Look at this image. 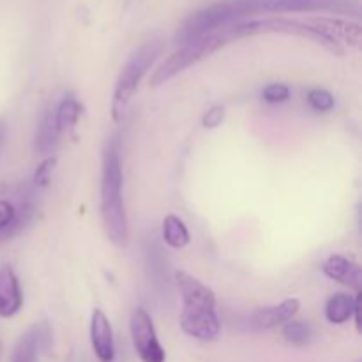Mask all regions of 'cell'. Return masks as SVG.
<instances>
[{
  "mask_svg": "<svg viewBox=\"0 0 362 362\" xmlns=\"http://www.w3.org/2000/svg\"><path fill=\"white\" fill-rule=\"evenodd\" d=\"M361 297L354 299L349 293H334V296L329 297L327 304H325V318H327L331 324L341 325L345 322H349L350 318L356 313V306L359 303Z\"/></svg>",
  "mask_w": 362,
  "mask_h": 362,
  "instance_id": "obj_15",
  "label": "cell"
},
{
  "mask_svg": "<svg viewBox=\"0 0 362 362\" xmlns=\"http://www.w3.org/2000/svg\"><path fill=\"white\" fill-rule=\"evenodd\" d=\"M165 49V41L161 37H151L147 41L141 42L127 62L124 64L122 71H120L119 78H117L115 90H113V101H112V117L115 122H120L126 113L127 105L133 99L134 92H136L138 85L144 80L145 74L152 67V64L158 60Z\"/></svg>",
  "mask_w": 362,
  "mask_h": 362,
  "instance_id": "obj_3",
  "label": "cell"
},
{
  "mask_svg": "<svg viewBox=\"0 0 362 362\" xmlns=\"http://www.w3.org/2000/svg\"><path fill=\"white\" fill-rule=\"evenodd\" d=\"M4 140H6V124L0 120V147L4 145Z\"/></svg>",
  "mask_w": 362,
  "mask_h": 362,
  "instance_id": "obj_23",
  "label": "cell"
},
{
  "mask_svg": "<svg viewBox=\"0 0 362 362\" xmlns=\"http://www.w3.org/2000/svg\"><path fill=\"white\" fill-rule=\"evenodd\" d=\"M175 283L182 299L180 327L198 341H216L221 334V322L216 310V296L200 279L187 272H175Z\"/></svg>",
  "mask_w": 362,
  "mask_h": 362,
  "instance_id": "obj_2",
  "label": "cell"
},
{
  "mask_svg": "<svg viewBox=\"0 0 362 362\" xmlns=\"http://www.w3.org/2000/svg\"><path fill=\"white\" fill-rule=\"evenodd\" d=\"M23 304L20 281L11 265L0 267V318H13Z\"/></svg>",
  "mask_w": 362,
  "mask_h": 362,
  "instance_id": "obj_11",
  "label": "cell"
},
{
  "mask_svg": "<svg viewBox=\"0 0 362 362\" xmlns=\"http://www.w3.org/2000/svg\"><path fill=\"white\" fill-rule=\"evenodd\" d=\"M300 310L299 299H286L276 306L260 308L250 317V327L253 331H271V329L281 327L286 322L293 320Z\"/></svg>",
  "mask_w": 362,
  "mask_h": 362,
  "instance_id": "obj_9",
  "label": "cell"
},
{
  "mask_svg": "<svg viewBox=\"0 0 362 362\" xmlns=\"http://www.w3.org/2000/svg\"><path fill=\"white\" fill-rule=\"evenodd\" d=\"M240 20H243V14H240L239 0H218V2H212L191 13L182 21V25L175 32V45L182 46L186 42L194 41V39L204 37V35L214 34L219 28Z\"/></svg>",
  "mask_w": 362,
  "mask_h": 362,
  "instance_id": "obj_4",
  "label": "cell"
},
{
  "mask_svg": "<svg viewBox=\"0 0 362 362\" xmlns=\"http://www.w3.org/2000/svg\"><path fill=\"white\" fill-rule=\"evenodd\" d=\"M281 334H283V338H285V341L290 343V345L304 346L310 343L311 329H310V325L304 324V322L290 320L283 325Z\"/></svg>",
  "mask_w": 362,
  "mask_h": 362,
  "instance_id": "obj_18",
  "label": "cell"
},
{
  "mask_svg": "<svg viewBox=\"0 0 362 362\" xmlns=\"http://www.w3.org/2000/svg\"><path fill=\"white\" fill-rule=\"evenodd\" d=\"M129 331L131 339H133V346L141 362L166 361V352L161 346V343H159L158 334H156L151 315H148L144 308H136V310L131 313Z\"/></svg>",
  "mask_w": 362,
  "mask_h": 362,
  "instance_id": "obj_7",
  "label": "cell"
},
{
  "mask_svg": "<svg viewBox=\"0 0 362 362\" xmlns=\"http://www.w3.org/2000/svg\"><path fill=\"white\" fill-rule=\"evenodd\" d=\"M223 120H225V108L223 106H212L204 115V126L207 129H214V127L221 126Z\"/></svg>",
  "mask_w": 362,
  "mask_h": 362,
  "instance_id": "obj_22",
  "label": "cell"
},
{
  "mask_svg": "<svg viewBox=\"0 0 362 362\" xmlns=\"http://www.w3.org/2000/svg\"><path fill=\"white\" fill-rule=\"evenodd\" d=\"M306 99L315 112L325 113V112H331V110L334 108V98H332L331 92L325 90V88H320V87L311 88V90H308Z\"/></svg>",
  "mask_w": 362,
  "mask_h": 362,
  "instance_id": "obj_19",
  "label": "cell"
},
{
  "mask_svg": "<svg viewBox=\"0 0 362 362\" xmlns=\"http://www.w3.org/2000/svg\"><path fill=\"white\" fill-rule=\"evenodd\" d=\"M264 99L271 105H278V103H285L290 99V87L285 83H269L262 92Z\"/></svg>",
  "mask_w": 362,
  "mask_h": 362,
  "instance_id": "obj_20",
  "label": "cell"
},
{
  "mask_svg": "<svg viewBox=\"0 0 362 362\" xmlns=\"http://www.w3.org/2000/svg\"><path fill=\"white\" fill-rule=\"evenodd\" d=\"M46 339H48V332L45 327H41V325L30 327L14 346L11 362H35L39 357V350L45 346Z\"/></svg>",
  "mask_w": 362,
  "mask_h": 362,
  "instance_id": "obj_14",
  "label": "cell"
},
{
  "mask_svg": "<svg viewBox=\"0 0 362 362\" xmlns=\"http://www.w3.org/2000/svg\"><path fill=\"white\" fill-rule=\"evenodd\" d=\"M60 140V131L57 127L55 120V106H48L45 110V113L41 115L39 120V126L35 129V138H34V148L39 156H45L49 158L53 152L59 147Z\"/></svg>",
  "mask_w": 362,
  "mask_h": 362,
  "instance_id": "obj_13",
  "label": "cell"
},
{
  "mask_svg": "<svg viewBox=\"0 0 362 362\" xmlns=\"http://www.w3.org/2000/svg\"><path fill=\"white\" fill-rule=\"evenodd\" d=\"M243 20L257 14L313 13L327 11L339 14H359L357 0H239Z\"/></svg>",
  "mask_w": 362,
  "mask_h": 362,
  "instance_id": "obj_6",
  "label": "cell"
},
{
  "mask_svg": "<svg viewBox=\"0 0 362 362\" xmlns=\"http://www.w3.org/2000/svg\"><path fill=\"white\" fill-rule=\"evenodd\" d=\"M324 274L327 278L334 279V281L341 283V285L350 286V288L357 290L359 292L362 286V269L359 264L352 260V258H346L343 255H332L327 260L324 262V267H322Z\"/></svg>",
  "mask_w": 362,
  "mask_h": 362,
  "instance_id": "obj_12",
  "label": "cell"
},
{
  "mask_svg": "<svg viewBox=\"0 0 362 362\" xmlns=\"http://www.w3.org/2000/svg\"><path fill=\"white\" fill-rule=\"evenodd\" d=\"M228 42L230 41L225 37V34L221 30H218L214 34L204 35V37L194 39V41L179 46V49L175 53H172L154 71V74L151 76V87H159V85L166 83V81L175 78L179 73L186 71L187 67L194 66V64L202 62L204 59L211 57L212 53L221 49Z\"/></svg>",
  "mask_w": 362,
  "mask_h": 362,
  "instance_id": "obj_5",
  "label": "cell"
},
{
  "mask_svg": "<svg viewBox=\"0 0 362 362\" xmlns=\"http://www.w3.org/2000/svg\"><path fill=\"white\" fill-rule=\"evenodd\" d=\"M90 343L99 362L115 361V339L108 317L101 310L92 311L90 317Z\"/></svg>",
  "mask_w": 362,
  "mask_h": 362,
  "instance_id": "obj_10",
  "label": "cell"
},
{
  "mask_svg": "<svg viewBox=\"0 0 362 362\" xmlns=\"http://www.w3.org/2000/svg\"><path fill=\"white\" fill-rule=\"evenodd\" d=\"M308 23L338 48L345 49V46H349V48H359L361 46L362 30L357 21L343 20V18L315 16L308 18Z\"/></svg>",
  "mask_w": 362,
  "mask_h": 362,
  "instance_id": "obj_8",
  "label": "cell"
},
{
  "mask_svg": "<svg viewBox=\"0 0 362 362\" xmlns=\"http://www.w3.org/2000/svg\"><path fill=\"white\" fill-rule=\"evenodd\" d=\"M122 159L119 138H112L103 152L101 165V219L110 243L126 247L129 243V223L122 197Z\"/></svg>",
  "mask_w": 362,
  "mask_h": 362,
  "instance_id": "obj_1",
  "label": "cell"
},
{
  "mask_svg": "<svg viewBox=\"0 0 362 362\" xmlns=\"http://www.w3.org/2000/svg\"><path fill=\"white\" fill-rule=\"evenodd\" d=\"M55 165H57L55 156L45 158V161H42L41 165L37 166V170H35V173H34V184H35V186L42 187V186H46V184H48L49 175H52Z\"/></svg>",
  "mask_w": 362,
  "mask_h": 362,
  "instance_id": "obj_21",
  "label": "cell"
},
{
  "mask_svg": "<svg viewBox=\"0 0 362 362\" xmlns=\"http://www.w3.org/2000/svg\"><path fill=\"white\" fill-rule=\"evenodd\" d=\"M163 239L173 250H180L189 244V230H187L186 223L175 214L166 216L163 221Z\"/></svg>",
  "mask_w": 362,
  "mask_h": 362,
  "instance_id": "obj_16",
  "label": "cell"
},
{
  "mask_svg": "<svg viewBox=\"0 0 362 362\" xmlns=\"http://www.w3.org/2000/svg\"><path fill=\"white\" fill-rule=\"evenodd\" d=\"M81 115V105L74 95H67L60 101L59 106H55V120L60 134L67 133L76 126L78 119Z\"/></svg>",
  "mask_w": 362,
  "mask_h": 362,
  "instance_id": "obj_17",
  "label": "cell"
}]
</instances>
